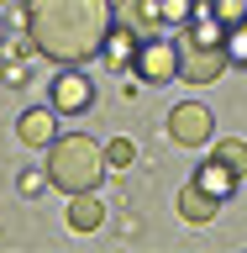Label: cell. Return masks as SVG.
Masks as SVG:
<instances>
[{
  "label": "cell",
  "instance_id": "cell-1",
  "mask_svg": "<svg viewBox=\"0 0 247 253\" xmlns=\"http://www.w3.org/2000/svg\"><path fill=\"white\" fill-rule=\"evenodd\" d=\"M21 27L32 47L53 63H90L100 58L110 27H116V0H27Z\"/></svg>",
  "mask_w": 247,
  "mask_h": 253
},
{
  "label": "cell",
  "instance_id": "cell-2",
  "mask_svg": "<svg viewBox=\"0 0 247 253\" xmlns=\"http://www.w3.org/2000/svg\"><path fill=\"white\" fill-rule=\"evenodd\" d=\"M106 148L95 137H84V132H69V137H53V148H47V179H53V190H63V195H79V190H100V179H106Z\"/></svg>",
  "mask_w": 247,
  "mask_h": 253
},
{
  "label": "cell",
  "instance_id": "cell-3",
  "mask_svg": "<svg viewBox=\"0 0 247 253\" xmlns=\"http://www.w3.org/2000/svg\"><path fill=\"white\" fill-rule=\"evenodd\" d=\"M179 69H184V47L169 42V37L158 32V37H147V42L137 47L132 79H137V84H174V79H179Z\"/></svg>",
  "mask_w": 247,
  "mask_h": 253
},
{
  "label": "cell",
  "instance_id": "cell-4",
  "mask_svg": "<svg viewBox=\"0 0 247 253\" xmlns=\"http://www.w3.org/2000/svg\"><path fill=\"white\" fill-rule=\"evenodd\" d=\"M47 106L58 111V116H84V111L95 106L90 74H84L79 63H58V74H53V84H47Z\"/></svg>",
  "mask_w": 247,
  "mask_h": 253
},
{
  "label": "cell",
  "instance_id": "cell-5",
  "mask_svg": "<svg viewBox=\"0 0 247 253\" xmlns=\"http://www.w3.org/2000/svg\"><path fill=\"white\" fill-rule=\"evenodd\" d=\"M169 137L179 148H200V142H216V116L200 106V100H184V106L169 111Z\"/></svg>",
  "mask_w": 247,
  "mask_h": 253
},
{
  "label": "cell",
  "instance_id": "cell-6",
  "mask_svg": "<svg viewBox=\"0 0 247 253\" xmlns=\"http://www.w3.org/2000/svg\"><path fill=\"white\" fill-rule=\"evenodd\" d=\"M179 47H184V69H179L184 84H216V79L232 69L226 47H200V42H179Z\"/></svg>",
  "mask_w": 247,
  "mask_h": 253
},
{
  "label": "cell",
  "instance_id": "cell-7",
  "mask_svg": "<svg viewBox=\"0 0 247 253\" xmlns=\"http://www.w3.org/2000/svg\"><path fill=\"white\" fill-rule=\"evenodd\" d=\"M16 137L27 142V148H53V137H58V111L53 106H32L16 116Z\"/></svg>",
  "mask_w": 247,
  "mask_h": 253
},
{
  "label": "cell",
  "instance_id": "cell-8",
  "mask_svg": "<svg viewBox=\"0 0 247 253\" xmlns=\"http://www.w3.org/2000/svg\"><path fill=\"white\" fill-rule=\"evenodd\" d=\"M116 21L132 27L142 42H147V37L163 32V5H158V0H116Z\"/></svg>",
  "mask_w": 247,
  "mask_h": 253
},
{
  "label": "cell",
  "instance_id": "cell-9",
  "mask_svg": "<svg viewBox=\"0 0 247 253\" xmlns=\"http://www.w3.org/2000/svg\"><path fill=\"white\" fill-rule=\"evenodd\" d=\"M137 47H142V37H137L132 27H121V21H116V27H110V37H106V47H100V58H106L116 74H132V63H137Z\"/></svg>",
  "mask_w": 247,
  "mask_h": 253
},
{
  "label": "cell",
  "instance_id": "cell-10",
  "mask_svg": "<svg viewBox=\"0 0 247 253\" xmlns=\"http://www.w3.org/2000/svg\"><path fill=\"white\" fill-rule=\"evenodd\" d=\"M195 185H200V190H211L216 201H232V190L242 185V174H237L226 158H216V153H211L200 169H195Z\"/></svg>",
  "mask_w": 247,
  "mask_h": 253
},
{
  "label": "cell",
  "instance_id": "cell-11",
  "mask_svg": "<svg viewBox=\"0 0 247 253\" xmlns=\"http://www.w3.org/2000/svg\"><path fill=\"white\" fill-rule=\"evenodd\" d=\"M63 221H69L74 232H100V221H106V206H100V195H95V190H79V195H69V211H63Z\"/></svg>",
  "mask_w": 247,
  "mask_h": 253
},
{
  "label": "cell",
  "instance_id": "cell-12",
  "mask_svg": "<svg viewBox=\"0 0 247 253\" xmlns=\"http://www.w3.org/2000/svg\"><path fill=\"white\" fill-rule=\"evenodd\" d=\"M216 195H211V190H200V185H195V179H189V185L184 190H179V216H184L189 221V227H205V221H211V216H216Z\"/></svg>",
  "mask_w": 247,
  "mask_h": 253
},
{
  "label": "cell",
  "instance_id": "cell-13",
  "mask_svg": "<svg viewBox=\"0 0 247 253\" xmlns=\"http://www.w3.org/2000/svg\"><path fill=\"white\" fill-rule=\"evenodd\" d=\"M211 153L226 158L237 174H247V142H242V137H216V148H211Z\"/></svg>",
  "mask_w": 247,
  "mask_h": 253
},
{
  "label": "cell",
  "instance_id": "cell-14",
  "mask_svg": "<svg viewBox=\"0 0 247 253\" xmlns=\"http://www.w3.org/2000/svg\"><path fill=\"white\" fill-rule=\"evenodd\" d=\"M106 164L110 169H132V164H137V142L132 137H110L106 142Z\"/></svg>",
  "mask_w": 247,
  "mask_h": 253
},
{
  "label": "cell",
  "instance_id": "cell-15",
  "mask_svg": "<svg viewBox=\"0 0 247 253\" xmlns=\"http://www.w3.org/2000/svg\"><path fill=\"white\" fill-rule=\"evenodd\" d=\"M158 5H163V27H189L195 11H200L195 0H158Z\"/></svg>",
  "mask_w": 247,
  "mask_h": 253
},
{
  "label": "cell",
  "instance_id": "cell-16",
  "mask_svg": "<svg viewBox=\"0 0 247 253\" xmlns=\"http://www.w3.org/2000/svg\"><path fill=\"white\" fill-rule=\"evenodd\" d=\"M47 185H53V179H47V164H42V169H21V174H16V190H21L27 201H37Z\"/></svg>",
  "mask_w": 247,
  "mask_h": 253
},
{
  "label": "cell",
  "instance_id": "cell-17",
  "mask_svg": "<svg viewBox=\"0 0 247 253\" xmlns=\"http://www.w3.org/2000/svg\"><path fill=\"white\" fill-rule=\"evenodd\" d=\"M226 58H232L237 69H247V21L226 27Z\"/></svg>",
  "mask_w": 247,
  "mask_h": 253
},
{
  "label": "cell",
  "instance_id": "cell-18",
  "mask_svg": "<svg viewBox=\"0 0 247 253\" xmlns=\"http://www.w3.org/2000/svg\"><path fill=\"white\" fill-rule=\"evenodd\" d=\"M211 11H216L226 27H237V21H247V0H211Z\"/></svg>",
  "mask_w": 247,
  "mask_h": 253
},
{
  "label": "cell",
  "instance_id": "cell-19",
  "mask_svg": "<svg viewBox=\"0 0 247 253\" xmlns=\"http://www.w3.org/2000/svg\"><path fill=\"white\" fill-rule=\"evenodd\" d=\"M21 79H27V63H21V58H11V63H5V84H11V90H16Z\"/></svg>",
  "mask_w": 247,
  "mask_h": 253
},
{
  "label": "cell",
  "instance_id": "cell-20",
  "mask_svg": "<svg viewBox=\"0 0 247 253\" xmlns=\"http://www.w3.org/2000/svg\"><path fill=\"white\" fill-rule=\"evenodd\" d=\"M5 37H11V27H5V16H0V42H5Z\"/></svg>",
  "mask_w": 247,
  "mask_h": 253
},
{
  "label": "cell",
  "instance_id": "cell-21",
  "mask_svg": "<svg viewBox=\"0 0 247 253\" xmlns=\"http://www.w3.org/2000/svg\"><path fill=\"white\" fill-rule=\"evenodd\" d=\"M0 5H5V0H0Z\"/></svg>",
  "mask_w": 247,
  "mask_h": 253
}]
</instances>
